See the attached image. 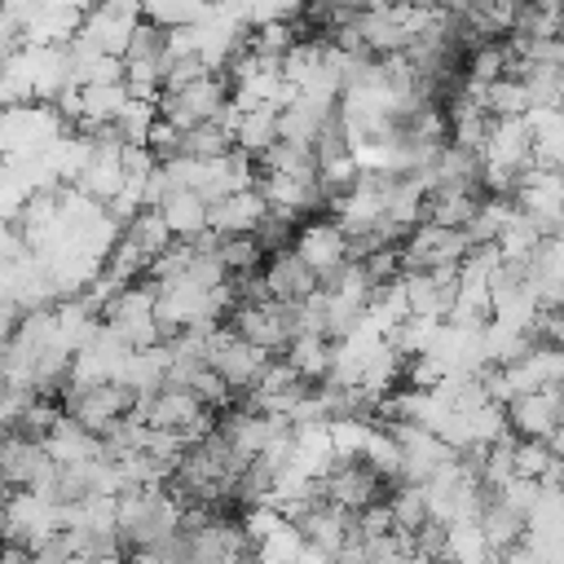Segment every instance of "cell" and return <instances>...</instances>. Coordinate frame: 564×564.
I'll use <instances>...</instances> for the list:
<instances>
[{
	"label": "cell",
	"instance_id": "8",
	"mask_svg": "<svg viewBox=\"0 0 564 564\" xmlns=\"http://www.w3.org/2000/svg\"><path fill=\"white\" fill-rule=\"evenodd\" d=\"M516 212H524L546 238H564V172L560 167H529L511 189Z\"/></svg>",
	"mask_w": 564,
	"mask_h": 564
},
{
	"label": "cell",
	"instance_id": "7",
	"mask_svg": "<svg viewBox=\"0 0 564 564\" xmlns=\"http://www.w3.org/2000/svg\"><path fill=\"white\" fill-rule=\"evenodd\" d=\"M203 361H207V370H216L220 379H225V388L229 392H251V383L264 375V366L273 361L269 352H260L256 344H247V339H238L225 322L220 326H212L207 330V352H203Z\"/></svg>",
	"mask_w": 564,
	"mask_h": 564
},
{
	"label": "cell",
	"instance_id": "5",
	"mask_svg": "<svg viewBox=\"0 0 564 564\" xmlns=\"http://www.w3.org/2000/svg\"><path fill=\"white\" fill-rule=\"evenodd\" d=\"M137 410V392L128 383H84V388H62V414L88 427L93 436H106L119 419Z\"/></svg>",
	"mask_w": 564,
	"mask_h": 564
},
{
	"label": "cell",
	"instance_id": "18",
	"mask_svg": "<svg viewBox=\"0 0 564 564\" xmlns=\"http://www.w3.org/2000/svg\"><path fill=\"white\" fill-rule=\"evenodd\" d=\"M154 212L163 216L167 234H172V238H181V242H189V238L207 234V198H198L194 189H181V185H176V189H172Z\"/></svg>",
	"mask_w": 564,
	"mask_h": 564
},
{
	"label": "cell",
	"instance_id": "27",
	"mask_svg": "<svg viewBox=\"0 0 564 564\" xmlns=\"http://www.w3.org/2000/svg\"><path fill=\"white\" fill-rule=\"evenodd\" d=\"M0 564H35V551L22 542H0Z\"/></svg>",
	"mask_w": 564,
	"mask_h": 564
},
{
	"label": "cell",
	"instance_id": "23",
	"mask_svg": "<svg viewBox=\"0 0 564 564\" xmlns=\"http://www.w3.org/2000/svg\"><path fill=\"white\" fill-rule=\"evenodd\" d=\"M485 110L489 119H524L529 115V88L520 75H498L485 88Z\"/></svg>",
	"mask_w": 564,
	"mask_h": 564
},
{
	"label": "cell",
	"instance_id": "22",
	"mask_svg": "<svg viewBox=\"0 0 564 564\" xmlns=\"http://www.w3.org/2000/svg\"><path fill=\"white\" fill-rule=\"evenodd\" d=\"M494 546L485 542L476 516L471 520H454L445 524V564H494Z\"/></svg>",
	"mask_w": 564,
	"mask_h": 564
},
{
	"label": "cell",
	"instance_id": "25",
	"mask_svg": "<svg viewBox=\"0 0 564 564\" xmlns=\"http://www.w3.org/2000/svg\"><path fill=\"white\" fill-rule=\"evenodd\" d=\"M207 0H141V18L154 22L159 31H176V26H194L203 22Z\"/></svg>",
	"mask_w": 564,
	"mask_h": 564
},
{
	"label": "cell",
	"instance_id": "13",
	"mask_svg": "<svg viewBox=\"0 0 564 564\" xmlns=\"http://www.w3.org/2000/svg\"><path fill=\"white\" fill-rule=\"evenodd\" d=\"M53 476V458L44 445L18 427L0 432V489H44Z\"/></svg>",
	"mask_w": 564,
	"mask_h": 564
},
{
	"label": "cell",
	"instance_id": "1",
	"mask_svg": "<svg viewBox=\"0 0 564 564\" xmlns=\"http://www.w3.org/2000/svg\"><path fill=\"white\" fill-rule=\"evenodd\" d=\"M176 524H181V502L167 494V485H132L115 498V529L123 555L167 542Z\"/></svg>",
	"mask_w": 564,
	"mask_h": 564
},
{
	"label": "cell",
	"instance_id": "11",
	"mask_svg": "<svg viewBox=\"0 0 564 564\" xmlns=\"http://www.w3.org/2000/svg\"><path fill=\"white\" fill-rule=\"evenodd\" d=\"M137 26H141V0H97L84 13L75 40L88 44V48H97V53L123 57V48H128V40H132Z\"/></svg>",
	"mask_w": 564,
	"mask_h": 564
},
{
	"label": "cell",
	"instance_id": "20",
	"mask_svg": "<svg viewBox=\"0 0 564 564\" xmlns=\"http://www.w3.org/2000/svg\"><path fill=\"white\" fill-rule=\"evenodd\" d=\"M330 357H335V344L326 335H295L286 348H282V361L304 379V383H322L326 370H330Z\"/></svg>",
	"mask_w": 564,
	"mask_h": 564
},
{
	"label": "cell",
	"instance_id": "15",
	"mask_svg": "<svg viewBox=\"0 0 564 564\" xmlns=\"http://www.w3.org/2000/svg\"><path fill=\"white\" fill-rule=\"evenodd\" d=\"M260 278H264L269 300H282V304H300V300H308V295L317 291V273H313L291 247L269 251L264 264H260Z\"/></svg>",
	"mask_w": 564,
	"mask_h": 564
},
{
	"label": "cell",
	"instance_id": "2",
	"mask_svg": "<svg viewBox=\"0 0 564 564\" xmlns=\"http://www.w3.org/2000/svg\"><path fill=\"white\" fill-rule=\"evenodd\" d=\"M234 101V88H229V75L225 70H207L181 88H167L159 97V119H167L172 128L189 132L198 123H216L220 110Z\"/></svg>",
	"mask_w": 564,
	"mask_h": 564
},
{
	"label": "cell",
	"instance_id": "3",
	"mask_svg": "<svg viewBox=\"0 0 564 564\" xmlns=\"http://www.w3.org/2000/svg\"><path fill=\"white\" fill-rule=\"evenodd\" d=\"M471 247L476 242L467 238V229L419 220L405 234V242L397 247V256H401V273H441V269H458Z\"/></svg>",
	"mask_w": 564,
	"mask_h": 564
},
{
	"label": "cell",
	"instance_id": "17",
	"mask_svg": "<svg viewBox=\"0 0 564 564\" xmlns=\"http://www.w3.org/2000/svg\"><path fill=\"white\" fill-rule=\"evenodd\" d=\"M264 216H269V203L260 198V189H238V194H225L207 207V229L220 234V238L256 234Z\"/></svg>",
	"mask_w": 564,
	"mask_h": 564
},
{
	"label": "cell",
	"instance_id": "14",
	"mask_svg": "<svg viewBox=\"0 0 564 564\" xmlns=\"http://www.w3.org/2000/svg\"><path fill=\"white\" fill-rule=\"evenodd\" d=\"M291 251L317 273V282L322 278H330L335 269H344L348 264V234L330 220V216H308V220H300V229H295V238H291Z\"/></svg>",
	"mask_w": 564,
	"mask_h": 564
},
{
	"label": "cell",
	"instance_id": "6",
	"mask_svg": "<svg viewBox=\"0 0 564 564\" xmlns=\"http://www.w3.org/2000/svg\"><path fill=\"white\" fill-rule=\"evenodd\" d=\"M225 326L256 344L260 352L269 357H282V348L295 339V304H282V300H260V304H234V313L225 317Z\"/></svg>",
	"mask_w": 564,
	"mask_h": 564
},
{
	"label": "cell",
	"instance_id": "16",
	"mask_svg": "<svg viewBox=\"0 0 564 564\" xmlns=\"http://www.w3.org/2000/svg\"><path fill=\"white\" fill-rule=\"evenodd\" d=\"M40 445H44V454L53 458V467H84V463H97V458H106V445H101V436H93L88 427H79L75 419H57L44 436H40Z\"/></svg>",
	"mask_w": 564,
	"mask_h": 564
},
{
	"label": "cell",
	"instance_id": "10",
	"mask_svg": "<svg viewBox=\"0 0 564 564\" xmlns=\"http://www.w3.org/2000/svg\"><path fill=\"white\" fill-rule=\"evenodd\" d=\"M57 529H62V507L44 489H9L4 494V538L0 542L40 546Z\"/></svg>",
	"mask_w": 564,
	"mask_h": 564
},
{
	"label": "cell",
	"instance_id": "9",
	"mask_svg": "<svg viewBox=\"0 0 564 564\" xmlns=\"http://www.w3.org/2000/svg\"><path fill=\"white\" fill-rule=\"evenodd\" d=\"M317 489H322L326 502H335V507H344V511H366V507L383 502L392 485H388L366 458H335V463L326 467V476L317 480Z\"/></svg>",
	"mask_w": 564,
	"mask_h": 564
},
{
	"label": "cell",
	"instance_id": "19",
	"mask_svg": "<svg viewBox=\"0 0 564 564\" xmlns=\"http://www.w3.org/2000/svg\"><path fill=\"white\" fill-rule=\"evenodd\" d=\"M480 189H427L423 198V220L432 225H449V229H467L476 207H480Z\"/></svg>",
	"mask_w": 564,
	"mask_h": 564
},
{
	"label": "cell",
	"instance_id": "4",
	"mask_svg": "<svg viewBox=\"0 0 564 564\" xmlns=\"http://www.w3.org/2000/svg\"><path fill=\"white\" fill-rule=\"evenodd\" d=\"M101 326L128 344V348H150L159 344V322H154V286L141 278V282H128L123 291H115L106 304H101Z\"/></svg>",
	"mask_w": 564,
	"mask_h": 564
},
{
	"label": "cell",
	"instance_id": "21",
	"mask_svg": "<svg viewBox=\"0 0 564 564\" xmlns=\"http://www.w3.org/2000/svg\"><path fill=\"white\" fill-rule=\"evenodd\" d=\"M383 507H388V520H392V529H397L401 538H414V533L432 520V516H427V494H423V485H410V480H397V485L388 489Z\"/></svg>",
	"mask_w": 564,
	"mask_h": 564
},
{
	"label": "cell",
	"instance_id": "26",
	"mask_svg": "<svg viewBox=\"0 0 564 564\" xmlns=\"http://www.w3.org/2000/svg\"><path fill=\"white\" fill-rule=\"evenodd\" d=\"M18 322H22V308H18L13 300H0V348H4L9 339H13Z\"/></svg>",
	"mask_w": 564,
	"mask_h": 564
},
{
	"label": "cell",
	"instance_id": "12",
	"mask_svg": "<svg viewBox=\"0 0 564 564\" xmlns=\"http://www.w3.org/2000/svg\"><path fill=\"white\" fill-rule=\"evenodd\" d=\"M388 432H392V441H397V449H401V480H410V485H427L449 458H458V454H454L436 432H427L423 423L392 419Z\"/></svg>",
	"mask_w": 564,
	"mask_h": 564
},
{
	"label": "cell",
	"instance_id": "24",
	"mask_svg": "<svg viewBox=\"0 0 564 564\" xmlns=\"http://www.w3.org/2000/svg\"><path fill=\"white\" fill-rule=\"evenodd\" d=\"M154 123H159V101H137V97H128L123 110L115 115L110 132H115L123 145H145Z\"/></svg>",
	"mask_w": 564,
	"mask_h": 564
}]
</instances>
